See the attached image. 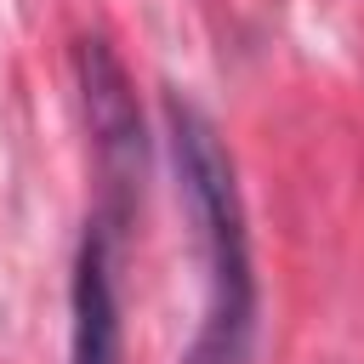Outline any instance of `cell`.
<instances>
[{
	"mask_svg": "<svg viewBox=\"0 0 364 364\" xmlns=\"http://www.w3.org/2000/svg\"><path fill=\"white\" fill-rule=\"evenodd\" d=\"M165 148H171L176 199H182V216H188V233L199 250L205 301L262 307L256 262H250V216H245L233 154H228L216 119L182 91H165Z\"/></svg>",
	"mask_w": 364,
	"mask_h": 364,
	"instance_id": "1",
	"label": "cell"
},
{
	"mask_svg": "<svg viewBox=\"0 0 364 364\" xmlns=\"http://www.w3.org/2000/svg\"><path fill=\"white\" fill-rule=\"evenodd\" d=\"M74 85H80V114H85L91 154L102 171V205L97 210L125 228V216L142 193V165H148V131H142L131 74L108 40L85 34V40H74Z\"/></svg>",
	"mask_w": 364,
	"mask_h": 364,
	"instance_id": "2",
	"label": "cell"
},
{
	"mask_svg": "<svg viewBox=\"0 0 364 364\" xmlns=\"http://www.w3.org/2000/svg\"><path fill=\"white\" fill-rule=\"evenodd\" d=\"M114 216H91L74 250L68 273V364H119V279H114V245H119Z\"/></svg>",
	"mask_w": 364,
	"mask_h": 364,
	"instance_id": "3",
	"label": "cell"
},
{
	"mask_svg": "<svg viewBox=\"0 0 364 364\" xmlns=\"http://www.w3.org/2000/svg\"><path fill=\"white\" fill-rule=\"evenodd\" d=\"M250 347H256V307L205 301V318L176 364H250Z\"/></svg>",
	"mask_w": 364,
	"mask_h": 364,
	"instance_id": "4",
	"label": "cell"
}]
</instances>
